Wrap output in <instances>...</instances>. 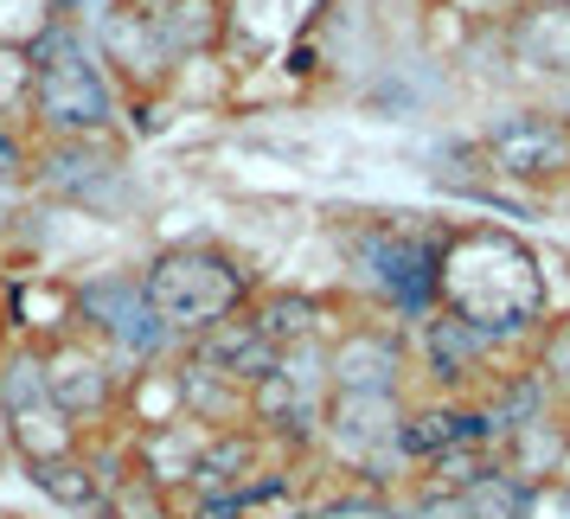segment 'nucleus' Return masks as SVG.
Instances as JSON below:
<instances>
[{
	"label": "nucleus",
	"instance_id": "obj_1",
	"mask_svg": "<svg viewBox=\"0 0 570 519\" xmlns=\"http://www.w3.org/2000/svg\"><path fill=\"white\" fill-rule=\"evenodd\" d=\"M442 309L474 321L488 340H525L544 321V283L532 270V251L493 225L449 232L442 251Z\"/></svg>",
	"mask_w": 570,
	"mask_h": 519
},
{
	"label": "nucleus",
	"instance_id": "obj_2",
	"mask_svg": "<svg viewBox=\"0 0 570 519\" xmlns=\"http://www.w3.org/2000/svg\"><path fill=\"white\" fill-rule=\"evenodd\" d=\"M442 251H449V232L404 225L385 212L340 225V257L353 270V283L411 327L442 309Z\"/></svg>",
	"mask_w": 570,
	"mask_h": 519
},
{
	"label": "nucleus",
	"instance_id": "obj_3",
	"mask_svg": "<svg viewBox=\"0 0 570 519\" xmlns=\"http://www.w3.org/2000/svg\"><path fill=\"white\" fill-rule=\"evenodd\" d=\"M109 116H116V90H109L104 52L71 20H58L32 46V123L52 141H83L109 129Z\"/></svg>",
	"mask_w": 570,
	"mask_h": 519
},
{
	"label": "nucleus",
	"instance_id": "obj_4",
	"mask_svg": "<svg viewBox=\"0 0 570 519\" xmlns=\"http://www.w3.org/2000/svg\"><path fill=\"white\" fill-rule=\"evenodd\" d=\"M141 288H148V309L160 314V327L174 340H199L218 321L250 309V270H237L212 244H174V251H160L141 270Z\"/></svg>",
	"mask_w": 570,
	"mask_h": 519
},
{
	"label": "nucleus",
	"instance_id": "obj_5",
	"mask_svg": "<svg viewBox=\"0 0 570 519\" xmlns=\"http://www.w3.org/2000/svg\"><path fill=\"white\" fill-rule=\"evenodd\" d=\"M404 391H334L327 398V456L340 468H353L365 474V488H391V481H404Z\"/></svg>",
	"mask_w": 570,
	"mask_h": 519
},
{
	"label": "nucleus",
	"instance_id": "obj_6",
	"mask_svg": "<svg viewBox=\"0 0 570 519\" xmlns=\"http://www.w3.org/2000/svg\"><path fill=\"white\" fill-rule=\"evenodd\" d=\"M78 327L104 340L116 360H155L174 346V334L160 327V314L148 309L141 276H97L78 288Z\"/></svg>",
	"mask_w": 570,
	"mask_h": 519
},
{
	"label": "nucleus",
	"instance_id": "obj_7",
	"mask_svg": "<svg viewBox=\"0 0 570 519\" xmlns=\"http://www.w3.org/2000/svg\"><path fill=\"white\" fill-rule=\"evenodd\" d=\"M481 160L500 180H570V123L564 116H507L481 135Z\"/></svg>",
	"mask_w": 570,
	"mask_h": 519
},
{
	"label": "nucleus",
	"instance_id": "obj_8",
	"mask_svg": "<svg viewBox=\"0 0 570 519\" xmlns=\"http://www.w3.org/2000/svg\"><path fill=\"white\" fill-rule=\"evenodd\" d=\"M39 360H46V391H52V404L71 423H83V417H97L116 398V353H109L104 340H83V334H52L46 346H39Z\"/></svg>",
	"mask_w": 570,
	"mask_h": 519
},
{
	"label": "nucleus",
	"instance_id": "obj_9",
	"mask_svg": "<svg viewBox=\"0 0 570 519\" xmlns=\"http://www.w3.org/2000/svg\"><path fill=\"white\" fill-rule=\"evenodd\" d=\"M493 353H500V340H488L474 321H462V314L436 309L430 321H416V360H423V372H430L442 391L500 379V372H488Z\"/></svg>",
	"mask_w": 570,
	"mask_h": 519
},
{
	"label": "nucleus",
	"instance_id": "obj_10",
	"mask_svg": "<svg viewBox=\"0 0 570 519\" xmlns=\"http://www.w3.org/2000/svg\"><path fill=\"white\" fill-rule=\"evenodd\" d=\"M404 360H411V340H404V321L391 327H353L327 346V372H334V391H404Z\"/></svg>",
	"mask_w": 570,
	"mask_h": 519
},
{
	"label": "nucleus",
	"instance_id": "obj_11",
	"mask_svg": "<svg viewBox=\"0 0 570 519\" xmlns=\"http://www.w3.org/2000/svg\"><path fill=\"white\" fill-rule=\"evenodd\" d=\"M97 52H104V65L116 71V78L129 84H160L167 78V65H174V39H167V27H160V7H116V13H104V27H97Z\"/></svg>",
	"mask_w": 570,
	"mask_h": 519
},
{
	"label": "nucleus",
	"instance_id": "obj_12",
	"mask_svg": "<svg viewBox=\"0 0 570 519\" xmlns=\"http://www.w3.org/2000/svg\"><path fill=\"white\" fill-rule=\"evenodd\" d=\"M455 449H493V423L481 404L436 398V404H411L404 411V456H411V468L455 456Z\"/></svg>",
	"mask_w": 570,
	"mask_h": 519
},
{
	"label": "nucleus",
	"instance_id": "obj_13",
	"mask_svg": "<svg viewBox=\"0 0 570 519\" xmlns=\"http://www.w3.org/2000/svg\"><path fill=\"white\" fill-rule=\"evenodd\" d=\"M193 360H206V365H218V372H232L237 385H263V379L276 372V360H283V346L263 334L257 309H244V314H232V321H218L212 334L193 340Z\"/></svg>",
	"mask_w": 570,
	"mask_h": 519
},
{
	"label": "nucleus",
	"instance_id": "obj_14",
	"mask_svg": "<svg viewBox=\"0 0 570 519\" xmlns=\"http://www.w3.org/2000/svg\"><path fill=\"white\" fill-rule=\"evenodd\" d=\"M206 442H212V423H199V417H174V423H148V430H141V442H135L129 462L141 468L148 481H160L167 493H180V488H193Z\"/></svg>",
	"mask_w": 570,
	"mask_h": 519
},
{
	"label": "nucleus",
	"instance_id": "obj_15",
	"mask_svg": "<svg viewBox=\"0 0 570 519\" xmlns=\"http://www.w3.org/2000/svg\"><path fill=\"white\" fill-rule=\"evenodd\" d=\"M507 52L532 71H558L570 78V7H551V0H532L507 20Z\"/></svg>",
	"mask_w": 570,
	"mask_h": 519
},
{
	"label": "nucleus",
	"instance_id": "obj_16",
	"mask_svg": "<svg viewBox=\"0 0 570 519\" xmlns=\"http://www.w3.org/2000/svg\"><path fill=\"white\" fill-rule=\"evenodd\" d=\"M263 462V430L257 423H237V430H212L206 456H199V474H193V493H244L257 481Z\"/></svg>",
	"mask_w": 570,
	"mask_h": 519
},
{
	"label": "nucleus",
	"instance_id": "obj_17",
	"mask_svg": "<svg viewBox=\"0 0 570 519\" xmlns=\"http://www.w3.org/2000/svg\"><path fill=\"white\" fill-rule=\"evenodd\" d=\"M0 430H7V442L27 456L32 468L39 462H65V456H78V423L58 411L52 398H39V404H20V411L0 417Z\"/></svg>",
	"mask_w": 570,
	"mask_h": 519
},
{
	"label": "nucleus",
	"instance_id": "obj_18",
	"mask_svg": "<svg viewBox=\"0 0 570 519\" xmlns=\"http://www.w3.org/2000/svg\"><path fill=\"white\" fill-rule=\"evenodd\" d=\"M564 449H570V430H564V417L551 411V417H539V423L507 430V437L493 442V462L513 468V474H525V481H551L558 462H564Z\"/></svg>",
	"mask_w": 570,
	"mask_h": 519
},
{
	"label": "nucleus",
	"instance_id": "obj_19",
	"mask_svg": "<svg viewBox=\"0 0 570 519\" xmlns=\"http://www.w3.org/2000/svg\"><path fill=\"white\" fill-rule=\"evenodd\" d=\"M32 481H39V493L46 500H58V507H71V513H83V507H104V474H97V462H78V456H65V462H39L32 468Z\"/></svg>",
	"mask_w": 570,
	"mask_h": 519
},
{
	"label": "nucleus",
	"instance_id": "obj_20",
	"mask_svg": "<svg viewBox=\"0 0 570 519\" xmlns=\"http://www.w3.org/2000/svg\"><path fill=\"white\" fill-rule=\"evenodd\" d=\"M104 513L109 519H180L174 513V493L160 488V481H148L135 462L104 488Z\"/></svg>",
	"mask_w": 570,
	"mask_h": 519
},
{
	"label": "nucleus",
	"instance_id": "obj_21",
	"mask_svg": "<svg viewBox=\"0 0 570 519\" xmlns=\"http://www.w3.org/2000/svg\"><path fill=\"white\" fill-rule=\"evenodd\" d=\"M462 493H468V507H474V519H525V507H532V481L500 462L481 481H468Z\"/></svg>",
	"mask_w": 570,
	"mask_h": 519
},
{
	"label": "nucleus",
	"instance_id": "obj_22",
	"mask_svg": "<svg viewBox=\"0 0 570 519\" xmlns=\"http://www.w3.org/2000/svg\"><path fill=\"white\" fill-rule=\"evenodd\" d=\"M257 321L276 346L321 340V302H314V295H269V302H257Z\"/></svg>",
	"mask_w": 570,
	"mask_h": 519
},
{
	"label": "nucleus",
	"instance_id": "obj_23",
	"mask_svg": "<svg viewBox=\"0 0 570 519\" xmlns=\"http://www.w3.org/2000/svg\"><path fill=\"white\" fill-rule=\"evenodd\" d=\"M397 519H474V507H468V493H449V488H416L404 507H397Z\"/></svg>",
	"mask_w": 570,
	"mask_h": 519
},
{
	"label": "nucleus",
	"instance_id": "obj_24",
	"mask_svg": "<svg viewBox=\"0 0 570 519\" xmlns=\"http://www.w3.org/2000/svg\"><path fill=\"white\" fill-rule=\"evenodd\" d=\"M302 519H397V507L379 488H365V493H346V500H327V507H314Z\"/></svg>",
	"mask_w": 570,
	"mask_h": 519
},
{
	"label": "nucleus",
	"instance_id": "obj_25",
	"mask_svg": "<svg viewBox=\"0 0 570 519\" xmlns=\"http://www.w3.org/2000/svg\"><path fill=\"white\" fill-rule=\"evenodd\" d=\"M525 519H570V481H532Z\"/></svg>",
	"mask_w": 570,
	"mask_h": 519
},
{
	"label": "nucleus",
	"instance_id": "obj_26",
	"mask_svg": "<svg viewBox=\"0 0 570 519\" xmlns=\"http://www.w3.org/2000/svg\"><path fill=\"white\" fill-rule=\"evenodd\" d=\"M244 513H250V507H244V493H199L186 519H244Z\"/></svg>",
	"mask_w": 570,
	"mask_h": 519
},
{
	"label": "nucleus",
	"instance_id": "obj_27",
	"mask_svg": "<svg viewBox=\"0 0 570 519\" xmlns=\"http://www.w3.org/2000/svg\"><path fill=\"white\" fill-rule=\"evenodd\" d=\"M551 7H570V0H551Z\"/></svg>",
	"mask_w": 570,
	"mask_h": 519
},
{
	"label": "nucleus",
	"instance_id": "obj_28",
	"mask_svg": "<svg viewBox=\"0 0 570 519\" xmlns=\"http://www.w3.org/2000/svg\"><path fill=\"white\" fill-rule=\"evenodd\" d=\"M564 391H570V385H564ZM564 423H570V417H564Z\"/></svg>",
	"mask_w": 570,
	"mask_h": 519
}]
</instances>
